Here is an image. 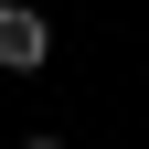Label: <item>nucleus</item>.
<instances>
[{
  "label": "nucleus",
  "instance_id": "obj_1",
  "mask_svg": "<svg viewBox=\"0 0 149 149\" xmlns=\"http://www.w3.org/2000/svg\"><path fill=\"white\" fill-rule=\"evenodd\" d=\"M43 53H53V22L32 0H0V74H32Z\"/></svg>",
  "mask_w": 149,
  "mask_h": 149
},
{
  "label": "nucleus",
  "instance_id": "obj_2",
  "mask_svg": "<svg viewBox=\"0 0 149 149\" xmlns=\"http://www.w3.org/2000/svg\"><path fill=\"white\" fill-rule=\"evenodd\" d=\"M22 149H64V139H53V128H43V139H22Z\"/></svg>",
  "mask_w": 149,
  "mask_h": 149
}]
</instances>
